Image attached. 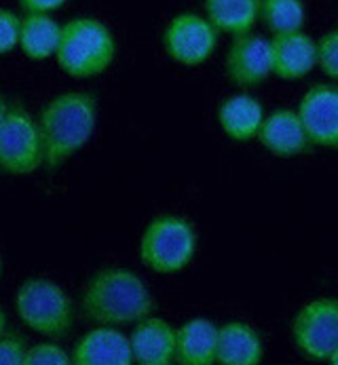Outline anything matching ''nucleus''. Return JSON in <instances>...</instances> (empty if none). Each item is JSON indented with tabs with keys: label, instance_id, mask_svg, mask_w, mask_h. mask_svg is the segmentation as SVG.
I'll return each mask as SVG.
<instances>
[{
	"label": "nucleus",
	"instance_id": "21",
	"mask_svg": "<svg viewBox=\"0 0 338 365\" xmlns=\"http://www.w3.org/2000/svg\"><path fill=\"white\" fill-rule=\"evenodd\" d=\"M317 66L326 76L338 81V28L326 32L317 43Z\"/></svg>",
	"mask_w": 338,
	"mask_h": 365
},
{
	"label": "nucleus",
	"instance_id": "10",
	"mask_svg": "<svg viewBox=\"0 0 338 365\" xmlns=\"http://www.w3.org/2000/svg\"><path fill=\"white\" fill-rule=\"evenodd\" d=\"M298 118L311 144L338 148V87L313 85L300 100Z\"/></svg>",
	"mask_w": 338,
	"mask_h": 365
},
{
	"label": "nucleus",
	"instance_id": "19",
	"mask_svg": "<svg viewBox=\"0 0 338 365\" xmlns=\"http://www.w3.org/2000/svg\"><path fill=\"white\" fill-rule=\"evenodd\" d=\"M61 26L49 13H26L19 30V47L30 59H49L56 55Z\"/></svg>",
	"mask_w": 338,
	"mask_h": 365
},
{
	"label": "nucleus",
	"instance_id": "2",
	"mask_svg": "<svg viewBox=\"0 0 338 365\" xmlns=\"http://www.w3.org/2000/svg\"><path fill=\"white\" fill-rule=\"evenodd\" d=\"M155 300L146 283L129 268H102L83 294V311L102 325H129L153 313Z\"/></svg>",
	"mask_w": 338,
	"mask_h": 365
},
{
	"label": "nucleus",
	"instance_id": "3",
	"mask_svg": "<svg viewBox=\"0 0 338 365\" xmlns=\"http://www.w3.org/2000/svg\"><path fill=\"white\" fill-rule=\"evenodd\" d=\"M116 57L113 32L96 17H76L61 26L56 59L59 68L74 78L100 76Z\"/></svg>",
	"mask_w": 338,
	"mask_h": 365
},
{
	"label": "nucleus",
	"instance_id": "1",
	"mask_svg": "<svg viewBox=\"0 0 338 365\" xmlns=\"http://www.w3.org/2000/svg\"><path fill=\"white\" fill-rule=\"evenodd\" d=\"M96 123L98 102L91 93L68 91L53 98L36 120L43 142V163L56 169L74 157L93 135Z\"/></svg>",
	"mask_w": 338,
	"mask_h": 365
},
{
	"label": "nucleus",
	"instance_id": "5",
	"mask_svg": "<svg viewBox=\"0 0 338 365\" xmlns=\"http://www.w3.org/2000/svg\"><path fill=\"white\" fill-rule=\"evenodd\" d=\"M195 252L197 232L193 224L180 215L155 217L140 239V258L150 270L161 274L186 268L195 258Z\"/></svg>",
	"mask_w": 338,
	"mask_h": 365
},
{
	"label": "nucleus",
	"instance_id": "20",
	"mask_svg": "<svg viewBox=\"0 0 338 365\" xmlns=\"http://www.w3.org/2000/svg\"><path fill=\"white\" fill-rule=\"evenodd\" d=\"M265 28L277 36L302 30L307 21V9L302 0H260V15Z\"/></svg>",
	"mask_w": 338,
	"mask_h": 365
},
{
	"label": "nucleus",
	"instance_id": "29",
	"mask_svg": "<svg viewBox=\"0 0 338 365\" xmlns=\"http://www.w3.org/2000/svg\"><path fill=\"white\" fill-rule=\"evenodd\" d=\"M0 268H2V266H0Z\"/></svg>",
	"mask_w": 338,
	"mask_h": 365
},
{
	"label": "nucleus",
	"instance_id": "6",
	"mask_svg": "<svg viewBox=\"0 0 338 365\" xmlns=\"http://www.w3.org/2000/svg\"><path fill=\"white\" fill-rule=\"evenodd\" d=\"M43 165V142L36 120L21 108H9L0 123V171L26 175Z\"/></svg>",
	"mask_w": 338,
	"mask_h": 365
},
{
	"label": "nucleus",
	"instance_id": "24",
	"mask_svg": "<svg viewBox=\"0 0 338 365\" xmlns=\"http://www.w3.org/2000/svg\"><path fill=\"white\" fill-rule=\"evenodd\" d=\"M26 353H28V346L21 336H15V334L0 336V365H24Z\"/></svg>",
	"mask_w": 338,
	"mask_h": 365
},
{
	"label": "nucleus",
	"instance_id": "22",
	"mask_svg": "<svg viewBox=\"0 0 338 365\" xmlns=\"http://www.w3.org/2000/svg\"><path fill=\"white\" fill-rule=\"evenodd\" d=\"M70 355L53 342H41L26 353V364L24 365H68Z\"/></svg>",
	"mask_w": 338,
	"mask_h": 365
},
{
	"label": "nucleus",
	"instance_id": "17",
	"mask_svg": "<svg viewBox=\"0 0 338 365\" xmlns=\"http://www.w3.org/2000/svg\"><path fill=\"white\" fill-rule=\"evenodd\" d=\"M265 112L252 96H230L218 108V123L235 142H250L258 135Z\"/></svg>",
	"mask_w": 338,
	"mask_h": 365
},
{
	"label": "nucleus",
	"instance_id": "12",
	"mask_svg": "<svg viewBox=\"0 0 338 365\" xmlns=\"http://www.w3.org/2000/svg\"><path fill=\"white\" fill-rule=\"evenodd\" d=\"M70 361L74 365H131L129 338L113 325L96 327L74 344Z\"/></svg>",
	"mask_w": 338,
	"mask_h": 365
},
{
	"label": "nucleus",
	"instance_id": "7",
	"mask_svg": "<svg viewBox=\"0 0 338 365\" xmlns=\"http://www.w3.org/2000/svg\"><path fill=\"white\" fill-rule=\"evenodd\" d=\"M296 346L311 361H328L338 349V300L319 298L302 307L292 323Z\"/></svg>",
	"mask_w": 338,
	"mask_h": 365
},
{
	"label": "nucleus",
	"instance_id": "11",
	"mask_svg": "<svg viewBox=\"0 0 338 365\" xmlns=\"http://www.w3.org/2000/svg\"><path fill=\"white\" fill-rule=\"evenodd\" d=\"M133 364L169 365L175 361V329L168 321L144 317L129 336Z\"/></svg>",
	"mask_w": 338,
	"mask_h": 365
},
{
	"label": "nucleus",
	"instance_id": "27",
	"mask_svg": "<svg viewBox=\"0 0 338 365\" xmlns=\"http://www.w3.org/2000/svg\"><path fill=\"white\" fill-rule=\"evenodd\" d=\"M6 112H9V108H6V104L0 100V123L4 120V116H6Z\"/></svg>",
	"mask_w": 338,
	"mask_h": 365
},
{
	"label": "nucleus",
	"instance_id": "8",
	"mask_svg": "<svg viewBox=\"0 0 338 365\" xmlns=\"http://www.w3.org/2000/svg\"><path fill=\"white\" fill-rule=\"evenodd\" d=\"M168 55L182 66L205 63L218 45V30L197 13H180L163 32Z\"/></svg>",
	"mask_w": 338,
	"mask_h": 365
},
{
	"label": "nucleus",
	"instance_id": "28",
	"mask_svg": "<svg viewBox=\"0 0 338 365\" xmlns=\"http://www.w3.org/2000/svg\"><path fill=\"white\" fill-rule=\"evenodd\" d=\"M328 361H330V364L338 365V349H337V351H334V353H332V357H330Z\"/></svg>",
	"mask_w": 338,
	"mask_h": 365
},
{
	"label": "nucleus",
	"instance_id": "25",
	"mask_svg": "<svg viewBox=\"0 0 338 365\" xmlns=\"http://www.w3.org/2000/svg\"><path fill=\"white\" fill-rule=\"evenodd\" d=\"M68 0H19V6L26 13H51L61 9Z\"/></svg>",
	"mask_w": 338,
	"mask_h": 365
},
{
	"label": "nucleus",
	"instance_id": "23",
	"mask_svg": "<svg viewBox=\"0 0 338 365\" xmlns=\"http://www.w3.org/2000/svg\"><path fill=\"white\" fill-rule=\"evenodd\" d=\"M19 30L21 19L13 11L0 9V55L11 53L19 45Z\"/></svg>",
	"mask_w": 338,
	"mask_h": 365
},
{
	"label": "nucleus",
	"instance_id": "14",
	"mask_svg": "<svg viewBox=\"0 0 338 365\" xmlns=\"http://www.w3.org/2000/svg\"><path fill=\"white\" fill-rule=\"evenodd\" d=\"M273 74L283 81H298L317 66V43L302 30L277 34L271 41Z\"/></svg>",
	"mask_w": 338,
	"mask_h": 365
},
{
	"label": "nucleus",
	"instance_id": "9",
	"mask_svg": "<svg viewBox=\"0 0 338 365\" xmlns=\"http://www.w3.org/2000/svg\"><path fill=\"white\" fill-rule=\"evenodd\" d=\"M226 76L237 87H256L273 74L271 41L245 32L232 38L226 51Z\"/></svg>",
	"mask_w": 338,
	"mask_h": 365
},
{
	"label": "nucleus",
	"instance_id": "4",
	"mask_svg": "<svg viewBox=\"0 0 338 365\" xmlns=\"http://www.w3.org/2000/svg\"><path fill=\"white\" fill-rule=\"evenodd\" d=\"M19 319L36 334L63 338L74 323V304L70 296L49 279H28L15 296Z\"/></svg>",
	"mask_w": 338,
	"mask_h": 365
},
{
	"label": "nucleus",
	"instance_id": "16",
	"mask_svg": "<svg viewBox=\"0 0 338 365\" xmlns=\"http://www.w3.org/2000/svg\"><path fill=\"white\" fill-rule=\"evenodd\" d=\"M265 357L260 336L241 321H230L218 327L216 364L258 365Z\"/></svg>",
	"mask_w": 338,
	"mask_h": 365
},
{
	"label": "nucleus",
	"instance_id": "26",
	"mask_svg": "<svg viewBox=\"0 0 338 365\" xmlns=\"http://www.w3.org/2000/svg\"><path fill=\"white\" fill-rule=\"evenodd\" d=\"M4 331H6V317L0 311V336H2Z\"/></svg>",
	"mask_w": 338,
	"mask_h": 365
},
{
	"label": "nucleus",
	"instance_id": "13",
	"mask_svg": "<svg viewBox=\"0 0 338 365\" xmlns=\"http://www.w3.org/2000/svg\"><path fill=\"white\" fill-rule=\"evenodd\" d=\"M256 138L271 155L282 158L304 155L313 146L294 110H275L271 116L262 118Z\"/></svg>",
	"mask_w": 338,
	"mask_h": 365
},
{
	"label": "nucleus",
	"instance_id": "15",
	"mask_svg": "<svg viewBox=\"0 0 338 365\" xmlns=\"http://www.w3.org/2000/svg\"><path fill=\"white\" fill-rule=\"evenodd\" d=\"M218 327L210 319H190L175 331V361L182 365L216 364Z\"/></svg>",
	"mask_w": 338,
	"mask_h": 365
},
{
	"label": "nucleus",
	"instance_id": "18",
	"mask_svg": "<svg viewBox=\"0 0 338 365\" xmlns=\"http://www.w3.org/2000/svg\"><path fill=\"white\" fill-rule=\"evenodd\" d=\"M260 15V0H205V19L222 34L252 32Z\"/></svg>",
	"mask_w": 338,
	"mask_h": 365
}]
</instances>
